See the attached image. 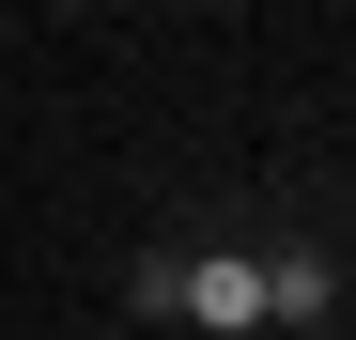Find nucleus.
I'll use <instances>...</instances> for the list:
<instances>
[{
	"instance_id": "nucleus-1",
	"label": "nucleus",
	"mask_w": 356,
	"mask_h": 340,
	"mask_svg": "<svg viewBox=\"0 0 356 340\" xmlns=\"http://www.w3.org/2000/svg\"><path fill=\"white\" fill-rule=\"evenodd\" d=\"M186 325H264V263H186Z\"/></svg>"
},
{
	"instance_id": "nucleus-2",
	"label": "nucleus",
	"mask_w": 356,
	"mask_h": 340,
	"mask_svg": "<svg viewBox=\"0 0 356 340\" xmlns=\"http://www.w3.org/2000/svg\"><path fill=\"white\" fill-rule=\"evenodd\" d=\"M279 309H294V325L325 309V263H310V248H294V263H264V325H279Z\"/></svg>"
}]
</instances>
